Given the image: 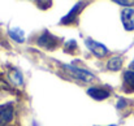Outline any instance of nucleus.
<instances>
[{
  "instance_id": "1",
  "label": "nucleus",
  "mask_w": 134,
  "mask_h": 126,
  "mask_svg": "<svg viewBox=\"0 0 134 126\" xmlns=\"http://www.w3.org/2000/svg\"><path fill=\"white\" fill-rule=\"evenodd\" d=\"M68 72H70L76 78H78L80 81H82V82H92V81H95L96 79V77L94 76V74H91L90 72L87 70H85V69H80V68H76V66H72V65H65L64 66Z\"/></svg>"
},
{
  "instance_id": "2",
  "label": "nucleus",
  "mask_w": 134,
  "mask_h": 126,
  "mask_svg": "<svg viewBox=\"0 0 134 126\" xmlns=\"http://www.w3.org/2000/svg\"><path fill=\"white\" fill-rule=\"evenodd\" d=\"M14 116V109L10 103H5L0 107V126H7Z\"/></svg>"
},
{
  "instance_id": "3",
  "label": "nucleus",
  "mask_w": 134,
  "mask_h": 126,
  "mask_svg": "<svg viewBox=\"0 0 134 126\" xmlns=\"http://www.w3.org/2000/svg\"><path fill=\"white\" fill-rule=\"evenodd\" d=\"M85 44H86V47L89 48L90 51H91L95 56H98V57H104V56L108 53V49H107V47H105L104 44L96 42V41H94V39H91V38H87V39L85 41Z\"/></svg>"
},
{
  "instance_id": "4",
  "label": "nucleus",
  "mask_w": 134,
  "mask_h": 126,
  "mask_svg": "<svg viewBox=\"0 0 134 126\" xmlns=\"http://www.w3.org/2000/svg\"><path fill=\"white\" fill-rule=\"evenodd\" d=\"M56 44H57V38L49 34L48 31H44L38 39V45L46 49H53Z\"/></svg>"
},
{
  "instance_id": "5",
  "label": "nucleus",
  "mask_w": 134,
  "mask_h": 126,
  "mask_svg": "<svg viewBox=\"0 0 134 126\" xmlns=\"http://www.w3.org/2000/svg\"><path fill=\"white\" fill-rule=\"evenodd\" d=\"M121 21H122V25H124L125 30L133 31L134 30V9L133 8H126V9L122 10Z\"/></svg>"
},
{
  "instance_id": "6",
  "label": "nucleus",
  "mask_w": 134,
  "mask_h": 126,
  "mask_svg": "<svg viewBox=\"0 0 134 126\" xmlns=\"http://www.w3.org/2000/svg\"><path fill=\"white\" fill-rule=\"evenodd\" d=\"M87 95L91 96L95 100H104L109 96V92L105 88H100V87H90L87 90Z\"/></svg>"
},
{
  "instance_id": "7",
  "label": "nucleus",
  "mask_w": 134,
  "mask_h": 126,
  "mask_svg": "<svg viewBox=\"0 0 134 126\" xmlns=\"http://www.w3.org/2000/svg\"><path fill=\"white\" fill-rule=\"evenodd\" d=\"M124 90L126 92H134V72L128 70L124 74Z\"/></svg>"
},
{
  "instance_id": "8",
  "label": "nucleus",
  "mask_w": 134,
  "mask_h": 126,
  "mask_svg": "<svg viewBox=\"0 0 134 126\" xmlns=\"http://www.w3.org/2000/svg\"><path fill=\"white\" fill-rule=\"evenodd\" d=\"M82 3H78L77 5H74L73 8H72V10L65 16V17H63V20H61V24H70V22H73L74 21V18H76V16H77V13L81 10V8H82Z\"/></svg>"
},
{
  "instance_id": "9",
  "label": "nucleus",
  "mask_w": 134,
  "mask_h": 126,
  "mask_svg": "<svg viewBox=\"0 0 134 126\" xmlns=\"http://www.w3.org/2000/svg\"><path fill=\"white\" fill-rule=\"evenodd\" d=\"M9 37L16 41L17 43H22L25 41V35H24V31L18 27H14V29H10L9 30Z\"/></svg>"
},
{
  "instance_id": "10",
  "label": "nucleus",
  "mask_w": 134,
  "mask_h": 126,
  "mask_svg": "<svg viewBox=\"0 0 134 126\" xmlns=\"http://www.w3.org/2000/svg\"><path fill=\"white\" fill-rule=\"evenodd\" d=\"M107 66H108V69H109V70H113V72L120 70V69H121V66H122V59H121V57H119V56L112 57V59H109V61H108Z\"/></svg>"
},
{
  "instance_id": "11",
  "label": "nucleus",
  "mask_w": 134,
  "mask_h": 126,
  "mask_svg": "<svg viewBox=\"0 0 134 126\" xmlns=\"http://www.w3.org/2000/svg\"><path fill=\"white\" fill-rule=\"evenodd\" d=\"M10 79H12V82L14 84H22V81H24V78H22V74L18 72V70H13L12 73H10Z\"/></svg>"
},
{
  "instance_id": "12",
  "label": "nucleus",
  "mask_w": 134,
  "mask_h": 126,
  "mask_svg": "<svg viewBox=\"0 0 134 126\" xmlns=\"http://www.w3.org/2000/svg\"><path fill=\"white\" fill-rule=\"evenodd\" d=\"M116 4L125 5V7H130V5H134V1H122V0H116Z\"/></svg>"
},
{
  "instance_id": "13",
  "label": "nucleus",
  "mask_w": 134,
  "mask_h": 126,
  "mask_svg": "<svg viewBox=\"0 0 134 126\" xmlns=\"http://www.w3.org/2000/svg\"><path fill=\"white\" fill-rule=\"evenodd\" d=\"M129 68H130V70H132V72H134V61L130 64V66H129Z\"/></svg>"
}]
</instances>
